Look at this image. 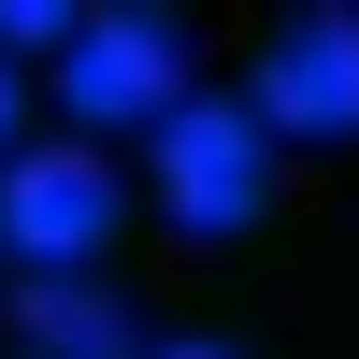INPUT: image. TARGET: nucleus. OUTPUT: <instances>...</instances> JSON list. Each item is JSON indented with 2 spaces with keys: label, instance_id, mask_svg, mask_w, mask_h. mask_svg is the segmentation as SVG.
I'll return each mask as SVG.
<instances>
[{
  "label": "nucleus",
  "instance_id": "6",
  "mask_svg": "<svg viewBox=\"0 0 359 359\" xmlns=\"http://www.w3.org/2000/svg\"><path fill=\"white\" fill-rule=\"evenodd\" d=\"M72 29H86V15H72V0H0V57H29V43H43V57H57V43H72Z\"/></svg>",
  "mask_w": 359,
  "mask_h": 359
},
{
  "label": "nucleus",
  "instance_id": "7",
  "mask_svg": "<svg viewBox=\"0 0 359 359\" xmlns=\"http://www.w3.org/2000/svg\"><path fill=\"white\" fill-rule=\"evenodd\" d=\"M144 359H230V345H187V331H172V345H144Z\"/></svg>",
  "mask_w": 359,
  "mask_h": 359
},
{
  "label": "nucleus",
  "instance_id": "2",
  "mask_svg": "<svg viewBox=\"0 0 359 359\" xmlns=\"http://www.w3.org/2000/svg\"><path fill=\"white\" fill-rule=\"evenodd\" d=\"M259 144H345L359 130V15H287L273 43H259V86H245Z\"/></svg>",
  "mask_w": 359,
  "mask_h": 359
},
{
  "label": "nucleus",
  "instance_id": "1",
  "mask_svg": "<svg viewBox=\"0 0 359 359\" xmlns=\"http://www.w3.org/2000/svg\"><path fill=\"white\" fill-rule=\"evenodd\" d=\"M101 230H115L101 144H15V158H0V259H15V273H86Z\"/></svg>",
  "mask_w": 359,
  "mask_h": 359
},
{
  "label": "nucleus",
  "instance_id": "4",
  "mask_svg": "<svg viewBox=\"0 0 359 359\" xmlns=\"http://www.w3.org/2000/svg\"><path fill=\"white\" fill-rule=\"evenodd\" d=\"M187 101V29L172 15H86L57 43V115L115 130V115H172Z\"/></svg>",
  "mask_w": 359,
  "mask_h": 359
},
{
  "label": "nucleus",
  "instance_id": "3",
  "mask_svg": "<svg viewBox=\"0 0 359 359\" xmlns=\"http://www.w3.org/2000/svg\"><path fill=\"white\" fill-rule=\"evenodd\" d=\"M259 172H273V144H259V115L245 101H172L158 115V201H172V230H245L259 216Z\"/></svg>",
  "mask_w": 359,
  "mask_h": 359
},
{
  "label": "nucleus",
  "instance_id": "5",
  "mask_svg": "<svg viewBox=\"0 0 359 359\" xmlns=\"http://www.w3.org/2000/svg\"><path fill=\"white\" fill-rule=\"evenodd\" d=\"M15 331H29V359H130V316H115L101 273H29Z\"/></svg>",
  "mask_w": 359,
  "mask_h": 359
},
{
  "label": "nucleus",
  "instance_id": "8",
  "mask_svg": "<svg viewBox=\"0 0 359 359\" xmlns=\"http://www.w3.org/2000/svg\"><path fill=\"white\" fill-rule=\"evenodd\" d=\"M0 158H15V72H0Z\"/></svg>",
  "mask_w": 359,
  "mask_h": 359
}]
</instances>
